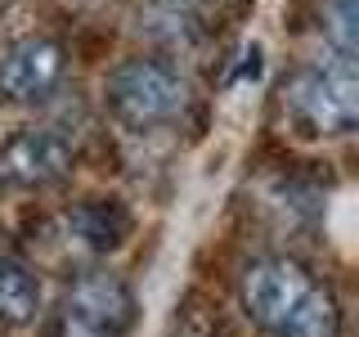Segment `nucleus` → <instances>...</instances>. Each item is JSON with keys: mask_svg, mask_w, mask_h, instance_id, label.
Listing matches in <instances>:
<instances>
[{"mask_svg": "<svg viewBox=\"0 0 359 337\" xmlns=\"http://www.w3.org/2000/svg\"><path fill=\"white\" fill-rule=\"evenodd\" d=\"M243 310L265 337H341V301L297 256H256L238 284Z\"/></svg>", "mask_w": 359, "mask_h": 337, "instance_id": "obj_1", "label": "nucleus"}, {"mask_svg": "<svg viewBox=\"0 0 359 337\" xmlns=\"http://www.w3.org/2000/svg\"><path fill=\"white\" fill-rule=\"evenodd\" d=\"M283 108L301 135H351L359 121V77L351 54L301 67L283 90Z\"/></svg>", "mask_w": 359, "mask_h": 337, "instance_id": "obj_2", "label": "nucleus"}, {"mask_svg": "<svg viewBox=\"0 0 359 337\" xmlns=\"http://www.w3.org/2000/svg\"><path fill=\"white\" fill-rule=\"evenodd\" d=\"M108 112L121 121L126 131H162L184 112L189 104V81L180 77V67H171L166 59H126L112 67L108 77Z\"/></svg>", "mask_w": 359, "mask_h": 337, "instance_id": "obj_3", "label": "nucleus"}, {"mask_svg": "<svg viewBox=\"0 0 359 337\" xmlns=\"http://www.w3.org/2000/svg\"><path fill=\"white\" fill-rule=\"evenodd\" d=\"M140 301L112 270H86L63 288L59 310L45 319V337H130Z\"/></svg>", "mask_w": 359, "mask_h": 337, "instance_id": "obj_4", "label": "nucleus"}, {"mask_svg": "<svg viewBox=\"0 0 359 337\" xmlns=\"http://www.w3.org/2000/svg\"><path fill=\"white\" fill-rule=\"evenodd\" d=\"M76 149L54 126H27L0 144V189H50L72 171Z\"/></svg>", "mask_w": 359, "mask_h": 337, "instance_id": "obj_5", "label": "nucleus"}, {"mask_svg": "<svg viewBox=\"0 0 359 337\" xmlns=\"http://www.w3.org/2000/svg\"><path fill=\"white\" fill-rule=\"evenodd\" d=\"M63 45L50 37H22L0 54V104L32 108L63 86Z\"/></svg>", "mask_w": 359, "mask_h": 337, "instance_id": "obj_6", "label": "nucleus"}, {"mask_svg": "<svg viewBox=\"0 0 359 337\" xmlns=\"http://www.w3.org/2000/svg\"><path fill=\"white\" fill-rule=\"evenodd\" d=\"M67 230H72V239L81 243L86 252H112V247L126 243L130 216H126V207H121L117 198H86V202L72 207Z\"/></svg>", "mask_w": 359, "mask_h": 337, "instance_id": "obj_7", "label": "nucleus"}, {"mask_svg": "<svg viewBox=\"0 0 359 337\" xmlns=\"http://www.w3.org/2000/svg\"><path fill=\"white\" fill-rule=\"evenodd\" d=\"M41 310V279L32 275L27 261L0 252V324L18 329V324H32Z\"/></svg>", "mask_w": 359, "mask_h": 337, "instance_id": "obj_8", "label": "nucleus"}, {"mask_svg": "<svg viewBox=\"0 0 359 337\" xmlns=\"http://www.w3.org/2000/svg\"><path fill=\"white\" fill-rule=\"evenodd\" d=\"M157 9V18L162 22H175L180 32H189V37H198L207 22L224 18L229 9H238L243 0H149Z\"/></svg>", "mask_w": 359, "mask_h": 337, "instance_id": "obj_9", "label": "nucleus"}, {"mask_svg": "<svg viewBox=\"0 0 359 337\" xmlns=\"http://www.w3.org/2000/svg\"><path fill=\"white\" fill-rule=\"evenodd\" d=\"M328 37L337 54H355V0H332L328 5Z\"/></svg>", "mask_w": 359, "mask_h": 337, "instance_id": "obj_10", "label": "nucleus"}, {"mask_svg": "<svg viewBox=\"0 0 359 337\" xmlns=\"http://www.w3.org/2000/svg\"><path fill=\"white\" fill-rule=\"evenodd\" d=\"M9 5H14V0H0V14H5V9H9Z\"/></svg>", "mask_w": 359, "mask_h": 337, "instance_id": "obj_11", "label": "nucleus"}]
</instances>
